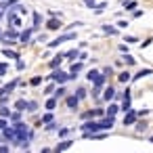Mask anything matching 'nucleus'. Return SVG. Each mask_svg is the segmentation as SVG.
I'll return each instance as SVG.
<instances>
[{"instance_id":"11","label":"nucleus","mask_w":153,"mask_h":153,"mask_svg":"<svg viewBox=\"0 0 153 153\" xmlns=\"http://www.w3.org/2000/svg\"><path fill=\"white\" fill-rule=\"evenodd\" d=\"M55 107H57V101H55V99H48V101H46V109H48V111H53Z\"/></svg>"},{"instance_id":"30","label":"nucleus","mask_w":153,"mask_h":153,"mask_svg":"<svg viewBox=\"0 0 153 153\" xmlns=\"http://www.w3.org/2000/svg\"><path fill=\"white\" fill-rule=\"evenodd\" d=\"M53 88H55V86L51 84V86H46V88H44V92H46V95H51V92H53Z\"/></svg>"},{"instance_id":"9","label":"nucleus","mask_w":153,"mask_h":153,"mask_svg":"<svg viewBox=\"0 0 153 153\" xmlns=\"http://www.w3.org/2000/svg\"><path fill=\"white\" fill-rule=\"evenodd\" d=\"M17 84H19V82H17V80H13V82H9V84H6V86H4V92H11V90H13V88H15V86H17Z\"/></svg>"},{"instance_id":"23","label":"nucleus","mask_w":153,"mask_h":153,"mask_svg":"<svg viewBox=\"0 0 153 153\" xmlns=\"http://www.w3.org/2000/svg\"><path fill=\"white\" fill-rule=\"evenodd\" d=\"M40 21H42V17L38 13H34V25H40Z\"/></svg>"},{"instance_id":"32","label":"nucleus","mask_w":153,"mask_h":153,"mask_svg":"<svg viewBox=\"0 0 153 153\" xmlns=\"http://www.w3.org/2000/svg\"><path fill=\"white\" fill-rule=\"evenodd\" d=\"M4 71H6V65H4V63H0V74H4Z\"/></svg>"},{"instance_id":"19","label":"nucleus","mask_w":153,"mask_h":153,"mask_svg":"<svg viewBox=\"0 0 153 153\" xmlns=\"http://www.w3.org/2000/svg\"><path fill=\"white\" fill-rule=\"evenodd\" d=\"M61 59H63V57H61V55H59V57H55V59H53V61H51V67H57V65H59V63H61Z\"/></svg>"},{"instance_id":"22","label":"nucleus","mask_w":153,"mask_h":153,"mask_svg":"<svg viewBox=\"0 0 153 153\" xmlns=\"http://www.w3.org/2000/svg\"><path fill=\"white\" fill-rule=\"evenodd\" d=\"M84 95H86L84 88H78V90H76V97H78V99H84Z\"/></svg>"},{"instance_id":"4","label":"nucleus","mask_w":153,"mask_h":153,"mask_svg":"<svg viewBox=\"0 0 153 153\" xmlns=\"http://www.w3.org/2000/svg\"><path fill=\"white\" fill-rule=\"evenodd\" d=\"M46 27H48V30H59V27H61V21H59V19H51L48 23H46Z\"/></svg>"},{"instance_id":"28","label":"nucleus","mask_w":153,"mask_h":153,"mask_svg":"<svg viewBox=\"0 0 153 153\" xmlns=\"http://www.w3.org/2000/svg\"><path fill=\"white\" fill-rule=\"evenodd\" d=\"M4 128H6V120L0 118V130H4Z\"/></svg>"},{"instance_id":"6","label":"nucleus","mask_w":153,"mask_h":153,"mask_svg":"<svg viewBox=\"0 0 153 153\" xmlns=\"http://www.w3.org/2000/svg\"><path fill=\"white\" fill-rule=\"evenodd\" d=\"M153 74V69H143V71H139L136 76H134V80H139V78H145V76H151Z\"/></svg>"},{"instance_id":"5","label":"nucleus","mask_w":153,"mask_h":153,"mask_svg":"<svg viewBox=\"0 0 153 153\" xmlns=\"http://www.w3.org/2000/svg\"><path fill=\"white\" fill-rule=\"evenodd\" d=\"M134 6H136L134 0H124V9H126V11H132Z\"/></svg>"},{"instance_id":"29","label":"nucleus","mask_w":153,"mask_h":153,"mask_svg":"<svg viewBox=\"0 0 153 153\" xmlns=\"http://www.w3.org/2000/svg\"><path fill=\"white\" fill-rule=\"evenodd\" d=\"M124 59H126V63H130V65H134V59H132V57H128V55H126Z\"/></svg>"},{"instance_id":"20","label":"nucleus","mask_w":153,"mask_h":153,"mask_svg":"<svg viewBox=\"0 0 153 153\" xmlns=\"http://www.w3.org/2000/svg\"><path fill=\"white\" fill-rule=\"evenodd\" d=\"M78 55H80L78 51H69V53H65V57H67V59H76Z\"/></svg>"},{"instance_id":"17","label":"nucleus","mask_w":153,"mask_h":153,"mask_svg":"<svg viewBox=\"0 0 153 153\" xmlns=\"http://www.w3.org/2000/svg\"><path fill=\"white\" fill-rule=\"evenodd\" d=\"M36 107H38V103L36 101H30L27 103V111H36Z\"/></svg>"},{"instance_id":"1","label":"nucleus","mask_w":153,"mask_h":153,"mask_svg":"<svg viewBox=\"0 0 153 153\" xmlns=\"http://www.w3.org/2000/svg\"><path fill=\"white\" fill-rule=\"evenodd\" d=\"M74 38H76V34H63V36H59L57 40H53L48 46H53V48H55V46H59V44H61V42H67V40H74Z\"/></svg>"},{"instance_id":"8","label":"nucleus","mask_w":153,"mask_h":153,"mask_svg":"<svg viewBox=\"0 0 153 153\" xmlns=\"http://www.w3.org/2000/svg\"><path fill=\"white\" fill-rule=\"evenodd\" d=\"M67 147H71V141H65V143H59V145H57L55 149H57V151H63V149H67Z\"/></svg>"},{"instance_id":"15","label":"nucleus","mask_w":153,"mask_h":153,"mask_svg":"<svg viewBox=\"0 0 153 153\" xmlns=\"http://www.w3.org/2000/svg\"><path fill=\"white\" fill-rule=\"evenodd\" d=\"M4 55H6L9 59H19V55H17L15 51H4Z\"/></svg>"},{"instance_id":"16","label":"nucleus","mask_w":153,"mask_h":153,"mask_svg":"<svg viewBox=\"0 0 153 153\" xmlns=\"http://www.w3.org/2000/svg\"><path fill=\"white\" fill-rule=\"evenodd\" d=\"M15 107H17V109H27V103H25V101H17Z\"/></svg>"},{"instance_id":"21","label":"nucleus","mask_w":153,"mask_h":153,"mask_svg":"<svg viewBox=\"0 0 153 153\" xmlns=\"http://www.w3.org/2000/svg\"><path fill=\"white\" fill-rule=\"evenodd\" d=\"M128 80H130V74H128V71L120 74V82H128Z\"/></svg>"},{"instance_id":"18","label":"nucleus","mask_w":153,"mask_h":153,"mask_svg":"<svg viewBox=\"0 0 153 153\" xmlns=\"http://www.w3.org/2000/svg\"><path fill=\"white\" fill-rule=\"evenodd\" d=\"M103 32H105V34H118V30H115V27H109V25H105V27H103Z\"/></svg>"},{"instance_id":"2","label":"nucleus","mask_w":153,"mask_h":153,"mask_svg":"<svg viewBox=\"0 0 153 153\" xmlns=\"http://www.w3.org/2000/svg\"><path fill=\"white\" fill-rule=\"evenodd\" d=\"M51 78H55L57 82H67V80H69L71 76H67V74H61V71H55V74H53Z\"/></svg>"},{"instance_id":"31","label":"nucleus","mask_w":153,"mask_h":153,"mask_svg":"<svg viewBox=\"0 0 153 153\" xmlns=\"http://www.w3.org/2000/svg\"><path fill=\"white\" fill-rule=\"evenodd\" d=\"M40 82H42V80H40V78H34V80H32V86H38V84H40Z\"/></svg>"},{"instance_id":"13","label":"nucleus","mask_w":153,"mask_h":153,"mask_svg":"<svg viewBox=\"0 0 153 153\" xmlns=\"http://www.w3.org/2000/svg\"><path fill=\"white\" fill-rule=\"evenodd\" d=\"M80 69H82V63H76V65H74V67H71V74H69V76L74 78V76H76V74L80 71Z\"/></svg>"},{"instance_id":"3","label":"nucleus","mask_w":153,"mask_h":153,"mask_svg":"<svg viewBox=\"0 0 153 153\" xmlns=\"http://www.w3.org/2000/svg\"><path fill=\"white\" fill-rule=\"evenodd\" d=\"M134 122H136V113H134V111H130V113L126 115V120H124V124H126V126H132Z\"/></svg>"},{"instance_id":"27","label":"nucleus","mask_w":153,"mask_h":153,"mask_svg":"<svg viewBox=\"0 0 153 153\" xmlns=\"http://www.w3.org/2000/svg\"><path fill=\"white\" fill-rule=\"evenodd\" d=\"M126 42H130V44H134V42H136V38H134V36H126Z\"/></svg>"},{"instance_id":"10","label":"nucleus","mask_w":153,"mask_h":153,"mask_svg":"<svg viewBox=\"0 0 153 153\" xmlns=\"http://www.w3.org/2000/svg\"><path fill=\"white\" fill-rule=\"evenodd\" d=\"M30 36H32V30H25L23 34H21V38H19V40H21V42H27V40H30Z\"/></svg>"},{"instance_id":"7","label":"nucleus","mask_w":153,"mask_h":153,"mask_svg":"<svg viewBox=\"0 0 153 153\" xmlns=\"http://www.w3.org/2000/svg\"><path fill=\"white\" fill-rule=\"evenodd\" d=\"M113 95H115V90H113V88H107L103 97H105V101H111V99H113Z\"/></svg>"},{"instance_id":"12","label":"nucleus","mask_w":153,"mask_h":153,"mask_svg":"<svg viewBox=\"0 0 153 153\" xmlns=\"http://www.w3.org/2000/svg\"><path fill=\"white\" fill-rule=\"evenodd\" d=\"M76 105H78V97H69V99H67V107H71V109H74Z\"/></svg>"},{"instance_id":"24","label":"nucleus","mask_w":153,"mask_h":153,"mask_svg":"<svg viewBox=\"0 0 153 153\" xmlns=\"http://www.w3.org/2000/svg\"><path fill=\"white\" fill-rule=\"evenodd\" d=\"M97 76H99V71H97V69H92V71H88V80H95Z\"/></svg>"},{"instance_id":"25","label":"nucleus","mask_w":153,"mask_h":153,"mask_svg":"<svg viewBox=\"0 0 153 153\" xmlns=\"http://www.w3.org/2000/svg\"><path fill=\"white\" fill-rule=\"evenodd\" d=\"M6 38H9V40H15V38H17V32H6Z\"/></svg>"},{"instance_id":"14","label":"nucleus","mask_w":153,"mask_h":153,"mask_svg":"<svg viewBox=\"0 0 153 153\" xmlns=\"http://www.w3.org/2000/svg\"><path fill=\"white\" fill-rule=\"evenodd\" d=\"M115 113H118V105H111L107 109V115H115Z\"/></svg>"},{"instance_id":"33","label":"nucleus","mask_w":153,"mask_h":153,"mask_svg":"<svg viewBox=\"0 0 153 153\" xmlns=\"http://www.w3.org/2000/svg\"><path fill=\"white\" fill-rule=\"evenodd\" d=\"M84 2H86V4H88V6H95V4H92V2H95V0H84Z\"/></svg>"},{"instance_id":"26","label":"nucleus","mask_w":153,"mask_h":153,"mask_svg":"<svg viewBox=\"0 0 153 153\" xmlns=\"http://www.w3.org/2000/svg\"><path fill=\"white\" fill-rule=\"evenodd\" d=\"M42 122H46V124H48V122H53V115H51V113H46L44 118H42Z\"/></svg>"}]
</instances>
